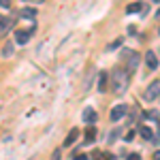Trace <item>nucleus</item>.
<instances>
[{"instance_id": "nucleus-1", "label": "nucleus", "mask_w": 160, "mask_h": 160, "mask_svg": "<svg viewBox=\"0 0 160 160\" xmlns=\"http://www.w3.org/2000/svg\"><path fill=\"white\" fill-rule=\"evenodd\" d=\"M130 86V73L126 68H115L111 75V90L113 94H126V90Z\"/></svg>"}, {"instance_id": "nucleus-2", "label": "nucleus", "mask_w": 160, "mask_h": 160, "mask_svg": "<svg viewBox=\"0 0 160 160\" xmlns=\"http://www.w3.org/2000/svg\"><path fill=\"white\" fill-rule=\"evenodd\" d=\"M34 30H37V26H32L30 30H15V43H17V45H26V43L32 38Z\"/></svg>"}, {"instance_id": "nucleus-3", "label": "nucleus", "mask_w": 160, "mask_h": 160, "mask_svg": "<svg viewBox=\"0 0 160 160\" xmlns=\"http://www.w3.org/2000/svg\"><path fill=\"white\" fill-rule=\"evenodd\" d=\"M160 96V79H154L145 90V100H156Z\"/></svg>"}, {"instance_id": "nucleus-4", "label": "nucleus", "mask_w": 160, "mask_h": 160, "mask_svg": "<svg viewBox=\"0 0 160 160\" xmlns=\"http://www.w3.org/2000/svg\"><path fill=\"white\" fill-rule=\"evenodd\" d=\"M126 111H128L126 105H115V107L111 109V120H113V122H120L124 115H126Z\"/></svg>"}, {"instance_id": "nucleus-5", "label": "nucleus", "mask_w": 160, "mask_h": 160, "mask_svg": "<svg viewBox=\"0 0 160 160\" xmlns=\"http://www.w3.org/2000/svg\"><path fill=\"white\" fill-rule=\"evenodd\" d=\"M81 118H83V122H88L90 126H92V124H96V120H98L96 111L92 109V107H86V109H83V113H81Z\"/></svg>"}, {"instance_id": "nucleus-6", "label": "nucleus", "mask_w": 160, "mask_h": 160, "mask_svg": "<svg viewBox=\"0 0 160 160\" xmlns=\"http://www.w3.org/2000/svg\"><path fill=\"white\" fill-rule=\"evenodd\" d=\"M145 64H148L149 71H156V68H158V58H156L154 51H148V53H145Z\"/></svg>"}, {"instance_id": "nucleus-7", "label": "nucleus", "mask_w": 160, "mask_h": 160, "mask_svg": "<svg viewBox=\"0 0 160 160\" xmlns=\"http://www.w3.org/2000/svg\"><path fill=\"white\" fill-rule=\"evenodd\" d=\"M19 17H24V19H34L37 17V7H26L19 11Z\"/></svg>"}, {"instance_id": "nucleus-8", "label": "nucleus", "mask_w": 160, "mask_h": 160, "mask_svg": "<svg viewBox=\"0 0 160 160\" xmlns=\"http://www.w3.org/2000/svg\"><path fill=\"white\" fill-rule=\"evenodd\" d=\"M137 68H139V56H137V53H132V56L128 58V66H126V71L132 75Z\"/></svg>"}, {"instance_id": "nucleus-9", "label": "nucleus", "mask_w": 160, "mask_h": 160, "mask_svg": "<svg viewBox=\"0 0 160 160\" xmlns=\"http://www.w3.org/2000/svg\"><path fill=\"white\" fill-rule=\"evenodd\" d=\"M77 137H79V130H77V128H73V130L66 135V139H64V148H71V145H75Z\"/></svg>"}, {"instance_id": "nucleus-10", "label": "nucleus", "mask_w": 160, "mask_h": 160, "mask_svg": "<svg viewBox=\"0 0 160 160\" xmlns=\"http://www.w3.org/2000/svg\"><path fill=\"white\" fill-rule=\"evenodd\" d=\"M107 86H109V75H107V73H100L98 75V92H105Z\"/></svg>"}, {"instance_id": "nucleus-11", "label": "nucleus", "mask_w": 160, "mask_h": 160, "mask_svg": "<svg viewBox=\"0 0 160 160\" xmlns=\"http://www.w3.org/2000/svg\"><path fill=\"white\" fill-rule=\"evenodd\" d=\"M9 28H11V19L7 15H0V34H4Z\"/></svg>"}, {"instance_id": "nucleus-12", "label": "nucleus", "mask_w": 160, "mask_h": 160, "mask_svg": "<svg viewBox=\"0 0 160 160\" xmlns=\"http://www.w3.org/2000/svg\"><path fill=\"white\" fill-rule=\"evenodd\" d=\"M139 11H143V4H141V2H132V4H128V7H126V13H128V15L139 13Z\"/></svg>"}, {"instance_id": "nucleus-13", "label": "nucleus", "mask_w": 160, "mask_h": 160, "mask_svg": "<svg viewBox=\"0 0 160 160\" xmlns=\"http://www.w3.org/2000/svg\"><path fill=\"white\" fill-rule=\"evenodd\" d=\"M139 135L143 137V139H154V132H152V128H149V126H141V128H139Z\"/></svg>"}, {"instance_id": "nucleus-14", "label": "nucleus", "mask_w": 160, "mask_h": 160, "mask_svg": "<svg viewBox=\"0 0 160 160\" xmlns=\"http://www.w3.org/2000/svg\"><path fill=\"white\" fill-rule=\"evenodd\" d=\"M94 137H96V128H94V126H90V128L86 130V143H92V141H94Z\"/></svg>"}, {"instance_id": "nucleus-15", "label": "nucleus", "mask_w": 160, "mask_h": 160, "mask_svg": "<svg viewBox=\"0 0 160 160\" xmlns=\"http://www.w3.org/2000/svg\"><path fill=\"white\" fill-rule=\"evenodd\" d=\"M13 56V43L9 41L7 45H4V49H2V58H11Z\"/></svg>"}, {"instance_id": "nucleus-16", "label": "nucleus", "mask_w": 160, "mask_h": 160, "mask_svg": "<svg viewBox=\"0 0 160 160\" xmlns=\"http://www.w3.org/2000/svg\"><path fill=\"white\" fill-rule=\"evenodd\" d=\"M143 115H145V118H149V120H158V111H145Z\"/></svg>"}, {"instance_id": "nucleus-17", "label": "nucleus", "mask_w": 160, "mask_h": 160, "mask_svg": "<svg viewBox=\"0 0 160 160\" xmlns=\"http://www.w3.org/2000/svg\"><path fill=\"white\" fill-rule=\"evenodd\" d=\"M120 45H122V38H118V41H113V43L109 45V49H118Z\"/></svg>"}, {"instance_id": "nucleus-18", "label": "nucleus", "mask_w": 160, "mask_h": 160, "mask_svg": "<svg viewBox=\"0 0 160 160\" xmlns=\"http://www.w3.org/2000/svg\"><path fill=\"white\" fill-rule=\"evenodd\" d=\"M0 7H2V9H9V7H11V0H0Z\"/></svg>"}, {"instance_id": "nucleus-19", "label": "nucleus", "mask_w": 160, "mask_h": 160, "mask_svg": "<svg viewBox=\"0 0 160 160\" xmlns=\"http://www.w3.org/2000/svg\"><path fill=\"white\" fill-rule=\"evenodd\" d=\"M92 158H94V160H102V152H98V149H96V152L92 154Z\"/></svg>"}, {"instance_id": "nucleus-20", "label": "nucleus", "mask_w": 160, "mask_h": 160, "mask_svg": "<svg viewBox=\"0 0 160 160\" xmlns=\"http://www.w3.org/2000/svg\"><path fill=\"white\" fill-rule=\"evenodd\" d=\"M128 160H141V156L137 152H132V154H128Z\"/></svg>"}, {"instance_id": "nucleus-21", "label": "nucleus", "mask_w": 160, "mask_h": 160, "mask_svg": "<svg viewBox=\"0 0 160 160\" xmlns=\"http://www.w3.org/2000/svg\"><path fill=\"white\" fill-rule=\"evenodd\" d=\"M51 160H60V149H56V152L51 154Z\"/></svg>"}, {"instance_id": "nucleus-22", "label": "nucleus", "mask_w": 160, "mask_h": 160, "mask_svg": "<svg viewBox=\"0 0 160 160\" xmlns=\"http://www.w3.org/2000/svg\"><path fill=\"white\" fill-rule=\"evenodd\" d=\"M154 160H160V149H156V152H154Z\"/></svg>"}, {"instance_id": "nucleus-23", "label": "nucleus", "mask_w": 160, "mask_h": 160, "mask_svg": "<svg viewBox=\"0 0 160 160\" xmlns=\"http://www.w3.org/2000/svg\"><path fill=\"white\" fill-rule=\"evenodd\" d=\"M30 2H34V7H37V4H43L45 0H30Z\"/></svg>"}, {"instance_id": "nucleus-24", "label": "nucleus", "mask_w": 160, "mask_h": 160, "mask_svg": "<svg viewBox=\"0 0 160 160\" xmlns=\"http://www.w3.org/2000/svg\"><path fill=\"white\" fill-rule=\"evenodd\" d=\"M75 160H88V156H77Z\"/></svg>"}, {"instance_id": "nucleus-25", "label": "nucleus", "mask_w": 160, "mask_h": 160, "mask_svg": "<svg viewBox=\"0 0 160 160\" xmlns=\"http://www.w3.org/2000/svg\"><path fill=\"white\" fill-rule=\"evenodd\" d=\"M156 15H158V17H160V9H158V13H156Z\"/></svg>"}, {"instance_id": "nucleus-26", "label": "nucleus", "mask_w": 160, "mask_h": 160, "mask_svg": "<svg viewBox=\"0 0 160 160\" xmlns=\"http://www.w3.org/2000/svg\"><path fill=\"white\" fill-rule=\"evenodd\" d=\"M152 2H160V0H152Z\"/></svg>"}, {"instance_id": "nucleus-27", "label": "nucleus", "mask_w": 160, "mask_h": 160, "mask_svg": "<svg viewBox=\"0 0 160 160\" xmlns=\"http://www.w3.org/2000/svg\"><path fill=\"white\" fill-rule=\"evenodd\" d=\"M158 128H160V120H158Z\"/></svg>"}, {"instance_id": "nucleus-28", "label": "nucleus", "mask_w": 160, "mask_h": 160, "mask_svg": "<svg viewBox=\"0 0 160 160\" xmlns=\"http://www.w3.org/2000/svg\"><path fill=\"white\" fill-rule=\"evenodd\" d=\"M158 34H160V28H158Z\"/></svg>"}]
</instances>
